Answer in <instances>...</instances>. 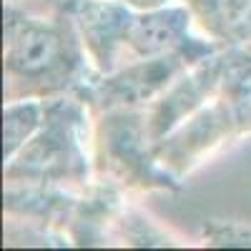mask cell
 I'll return each mask as SVG.
<instances>
[{"instance_id":"cell-1","label":"cell","mask_w":251,"mask_h":251,"mask_svg":"<svg viewBox=\"0 0 251 251\" xmlns=\"http://www.w3.org/2000/svg\"><path fill=\"white\" fill-rule=\"evenodd\" d=\"M71 13L40 0H3V98H58L93 73Z\"/></svg>"},{"instance_id":"cell-2","label":"cell","mask_w":251,"mask_h":251,"mask_svg":"<svg viewBox=\"0 0 251 251\" xmlns=\"http://www.w3.org/2000/svg\"><path fill=\"white\" fill-rule=\"evenodd\" d=\"M93 113L75 93L46 100L38 133L5 161V183L83 191L93 181Z\"/></svg>"},{"instance_id":"cell-3","label":"cell","mask_w":251,"mask_h":251,"mask_svg":"<svg viewBox=\"0 0 251 251\" xmlns=\"http://www.w3.org/2000/svg\"><path fill=\"white\" fill-rule=\"evenodd\" d=\"M93 176L123 191H176L181 181L156 158L146 108H108L93 113Z\"/></svg>"},{"instance_id":"cell-4","label":"cell","mask_w":251,"mask_h":251,"mask_svg":"<svg viewBox=\"0 0 251 251\" xmlns=\"http://www.w3.org/2000/svg\"><path fill=\"white\" fill-rule=\"evenodd\" d=\"M219 48L224 46H219L216 40L201 38L183 50L158 55V58L131 60L111 73L93 71L73 93L86 100L91 113H100L108 108H146L186 68H191L194 63L208 58Z\"/></svg>"},{"instance_id":"cell-5","label":"cell","mask_w":251,"mask_h":251,"mask_svg":"<svg viewBox=\"0 0 251 251\" xmlns=\"http://www.w3.org/2000/svg\"><path fill=\"white\" fill-rule=\"evenodd\" d=\"M239 131L224 108V103L214 96L203 108L194 116H188L181 126L156 143V158L171 176L178 181L191 174L199 163H203L211 153H216L221 146L239 141Z\"/></svg>"},{"instance_id":"cell-6","label":"cell","mask_w":251,"mask_h":251,"mask_svg":"<svg viewBox=\"0 0 251 251\" xmlns=\"http://www.w3.org/2000/svg\"><path fill=\"white\" fill-rule=\"evenodd\" d=\"M224 60L226 46L194 63L191 68H186L151 106H146V126H149L153 143L163 141L176 126H181L188 116H194L216 96L224 73Z\"/></svg>"},{"instance_id":"cell-7","label":"cell","mask_w":251,"mask_h":251,"mask_svg":"<svg viewBox=\"0 0 251 251\" xmlns=\"http://www.w3.org/2000/svg\"><path fill=\"white\" fill-rule=\"evenodd\" d=\"M63 8L71 13L93 68L98 73L121 68L133 8L121 0H63Z\"/></svg>"},{"instance_id":"cell-8","label":"cell","mask_w":251,"mask_h":251,"mask_svg":"<svg viewBox=\"0 0 251 251\" xmlns=\"http://www.w3.org/2000/svg\"><path fill=\"white\" fill-rule=\"evenodd\" d=\"M194 15L183 3H171L153 10H133L128 33H126L123 66L131 60L158 58L194 46Z\"/></svg>"},{"instance_id":"cell-9","label":"cell","mask_w":251,"mask_h":251,"mask_svg":"<svg viewBox=\"0 0 251 251\" xmlns=\"http://www.w3.org/2000/svg\"><path fill=\"white\" fill-rule=\"evenodd\" d=\"M216 98L231 116L239 136L251 133V46H226Z\"/></svg>"},{"instance_id":"cell-10","label":"cell","mask_w":251,"mask_h":251,"mask_svg":"<svg viewBox=\"0 0 251 251\" xmlns=\"http://www.w3.org/2000/svg\"><path fill=\"white\" fill-rule=\"evenodd\" d=\"M46 121V100L25 98L10 100L3 108V158L10 161L38 133Z\"/></svg>"},{"instance_id":"cell-11","label":"cell","mask_w":251,"mask_h":251,"mask_svg":"<svg viewBox=\"0 0 251 251\" xmlns=\"http://www.w3.org/2000/svg\"><path fill=\"white\" fill-rule=\"evenodd\" d=\"M113 239L123 241L126 246H174V239L169 231L156 226L149 216H143L138 208L126 206L116 226H113Z\"/></svg>"},{"instance_id":"cell-12","label":"cell","mask_w":251,"mask_h":251,"mask_svg":"<svg viewBox=\"0 0 251 251\" xmlns=\"http://www.w3.org/2000/svg\"><path fill=\"white\" fill-rule=\"evenodd\" d=\"M191 10L194 23L199 30L216 40L219 46H226V5L228 0H181Z\"/></svg>"},{"instance_id":"cell-13","label":"cell","mask_w":251,"mask_h":251,"mask_svg":"<svg viewBox=\"0 0 251 251\" xmlns=\"http://www.w3.org/2000/svg\"><path fill=\"white\" fill-rule=\"evenodd\" d=\"M226 46H251V0H228Z\"/></svg>"},{"instance_id":"cell-14","label":"cell","mask_w":251,"mask_h":251,"mask_svg":"<svg viewBox=\"0 0 251 251\" xmlns=\"http://www.w3.org/2000/svg\"><path fill=\"white\" fill-rule=\"evenodd\" d=\"M203 239L208 246H251V226L214 219L203 226Z\"/></svg>"},{"instance_id":"cell-15","label":"cell","mask_w":251,"mask_h":251,"mask_svg":"<svg viewBox=\"0 0 251 251\" xmlns=\"http://www.w3.org/2000/svg\"><path fill=\"white\" fill-rule=\"evenodd\" d=\"M121 3L131 5L133 10H153V8H163L171 3H181V0H121Z\"/></svg>"},{"instance_id":"cell-16","label":"cell","mask_w":251,"mask_h":251,"mask_svg":"<svg viewBox=\"0 0 251 251\" xmlns=\"http://www.w3.org/2000/svg\"><path fill=\"white\" fill-rule=\"evenodd\" d=\"M40 3H48V5H63V0H40Z\"/></svg>"}]
</instances>
